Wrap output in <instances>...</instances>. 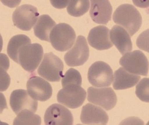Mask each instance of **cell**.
Here are the masks:
<instances>
[{
  "mask_svg": "<svg viewBox=\"0 0 149 125\" xmlns=\"http://www.w3.org/2000/svg\"><path fill=\"white\" fill-rule=\"evenodd\" d=\"M8 108L6 97L3 93H0V114L2 113L4 109Z\"/></svg>",
  "mask_w": 149,
  "mask_h": 125,
  "instance_id": "30",
  "label": "cell"
},
{
  "mask_svg": "<svg viewBox=\"0 0 149 125\" xmlns=\"http://www.w3.org/2000/svg\"><path fill=\"white\" fill-rule=\"evenodd\" d=\"M141 79L139 75L129 73L121 67L114 73L113 86L115 90H122L135 86Z\"/></svg>",
  "mask_w": 149,
  "mask_h": 125,
  "instance_id": "18",
  "label": "cell"
},
{
  "mask_svg": "<svg viewBox=\"0 0 149 125\" xmlns=\"http://www.w3.org/2000/svg\"><path fill=\"white\" fill-rule=\"evenodd\" d=\"M110 37L112 43L121 54L124 55L132 50L130 36L123 28L114 26L110 31Z\"/></svg>",
  "mask_w": 149,
  "mask_h": 125,
  "instance_id": "17",
  "label": "cell"
},
{
  "mask_svg": "<svg viewBox=\"0 0 149 125\" xmlns=\"http://www.w3.org/2000/svg\"><path fill=\"white\" fill-rule=\"evenodd\" d=\"M50 1L52 6L55 8L63 9L67 6L69 0H50Z\"/></svg>",
  "mask_w": 149,
  "mask_h": 125,
  "instance_id": "27",
  "label": "cell"
},
{
  "mask_svg": "<svg viewBox=\"0 0 149 125\" xmlns=\"http://www.w3.org/2000/svg\"><path fill=\"white\" fill-rule=\"evenodd\" d=\"M3 41L2 36L0 34V52L2 51V47H3Z\"/></svg>",
  "mask_w": 149,
  "mask_h": 125,
  "instance_id": "31",
  "label": "cell"
},
{
  "mask_svg": "<svg viewBox=\"0 0 149 125\" xmlns=\"http://www.w3.org/2000/svg\"><path fill=\"white\" fill-rule=\"evenodd\" d=\"M113 20L115 23L124 28L130 37L139 31L142 24L140 13L130 4L119 6L113 14Z\"/></svg>",
  "mask_w": 149,
  "mask_h": 125,
  "instance_id": "1",
  "label": "cell"
},
{
  "mask_svg": "<svg viewBox=\"0 0 149 125\" xmlns=\"http://www.w3.org/2000/svg\"><path fill=\"white\" fill-rule=\"evenodd\" d=\"M41 124V119L38 115L29 110H24L19 113L14 121V125H35Z\"/></svg>",
  "mask_w": 149,
  "mask_h": 125,
  "instance_id": "23",
  "label": "cell"
},
{
  "mask_svg": "<svg viewBox=\"0 0 149 125\" xmlns=\"http://www.w3.org/2000/svg\"><path fill=\"white\" fill-rule=\"evenodd\" d=\"M63 63L53 52L45 54L38 69L39 75L51 82H59L63 75Z\"/></svg>",
  "mask_w": 149,
  "mask_h": 125,
  "instance_id": "3",
  "label": "cell"
},
{
  "mask_svg": "<svg viewBox=\"0 0 149 125\" xmlns=\"http://www.w3.org/2000/svg\"><path fill=\"white\" fill-rule=\"evenodd\" d=\"M30 43H31L30 39L24 35H19L14 36L9 41L8 46L7 53L8 56L18 64V56L20 49L23 46Z\"/></svg>",
  "mask_w": 149,
  "mask_h": 125,
  "instance_id": "20",
  "label": "cell"
},
{
  "mask_svg": "<svg viewBox=\"0 0 149 125\" xmlns=\"http://www.w3.org/2000/svg\"><path fill=\"white\" fill-rule=\"evenodd\" d=\"M74 29L66 23H60L52 29L49 42L57 51L65 52L73 46L76 39Z\"/></svg>",
  "mask_w": 149,
  "mask_h": 125,
  "instance_id": "2",
  "label": "cell"
},
{
  "mask_svg": "<svg viewBox=\"0 0 149 125\" xmlns=\"http://www.w3.org/2000/svg\"><path fill=\"white\" fill-rule=\"evenodd\" d=\"M80 119L84 124L106 125L109 118L107 113L103 109L88 103L83 107Z\"/></svg>",
  "mask_w": 149,
  "mask_h": 125,
  "instance_id": "16",
  "label": "cell"
},
{
  "mask_svg": "<svg viewBox=\"0 0 149 125\" xmlns=\"http://www.w3.org/2000/svg\"><path fill=\"white\" fill-rule=\"evenodd\" d=\"M2 4L8 7L14 8L20 4L22 0H0Z\"/></svg>",
  "mask_w": 149,
  "mask_h": 125,
  "instance_id": "28",
  "label": "cell"
},
{
  "mask_svg": "<svg viewBox=\"0 0 149 125\" xmlns=\"http://www.w3.org/2000/svg\"><path fill=\"white\" fill-rule=\"evenodd\" d=\"M43 55V49L38 43L23 46L19 52V63L26 71L33 72L40 63Z\"/></svg>",
  "mask_w": 149,
  "mask_h": 125,
  "instance_id": "4",
  "label": "cell"
},
{
  "mask_svg": "<svg viewBox=\"0 0 149 125\" xmlns=\"http://www.w3.org/2000/svg\"><path fill=\"white\" fill-rule=\"evenodd\" d=\"M89 56V49L85 37L78 36L73 47L64 55V60L69 66H79L87 61Z\"/></svg>",
  "mask_w": 149,
  "mask_h": 125,
  "instance_id": "10",
  "label": "cell"
},
{
  "mask_svg": "<svg viewBox=\"0 0 149 125\" xmlns=\"http://www.w3.org/2000/svg\"><path fill=\"white\" fill-rule=\"evenodd\" d=\"M26 86L29 95L36 100L46 101L52 96L53 89L51 85L41 77H31L28 81Z\"/></svg>",
  "mask_w": 149,
  "mask_h": 125,
  "instance_id": "13",
  "label": "cell"
},
{
  "mask_svg": "<svg viewBox=\"0 0 149 125\" xmlns=\"http://www.w3.org/2000/svg\"><path fill=\"white\" fill-rule=\"evenodd\" d=\"M2 124H4V123H2V122L0 121V125H2Z\"/></svg>",
  "mask_w": 149,
  "mask_h": 125,
  "instance_id": "32",
  "label": "cell"
},
{
  "mask_svg": "<svg viewBox=\"0 0 149 125\" xmlns=\"http://www.w3.org/2000/svg\"><path fill=\"white\" fill-rule=\"evenodd\" d=\"M86 93L81 86L71 85L63 87L58 92L57 99L58 102L69 108H77L85 101Z\"/></svg>",
  "mask_w": 149,
  "mask_h": 125,
  "instance_id": "7",
  "label": "cell"
},
{
  "mask_svg": "<svg viewBox=\"0 0 149 125\" xmlns=\"http://www.w3.org/2000/svg\"><path fill=\"white\" fill-rule=\"evenodd\" d=\"M90 15L94 22L106 25L111 19L112 8L109 0H90Z\"/></svg>",
  "mask_w": 149,
  "mask_h": 125,
  "instance_id": "14",
  "label": "cell"
},
{
  "mask_svg": "<svg viewBox=\"0 0 149 125\" xmlns=\"http://www.w3.org/2000/svg\"><path fill=\"white\" fill-rule=\"evenodd\" d=\"M136 44L139 49L149 53V29L140 34L137 39Z\"/></svg>",
  "mask_w": 149,
  "mask_h": 125,
  "instance_id": "26",
  "label": "cell"
},
{
  "mask_svg": "<svg viewBox=\"0 0 149 125\" xmlns=\"http://www.w3.org/2000/svg\"><path fill=\"white\" fill-rule=\"evenodd\" d=\"M44 119L45 124L48 125H71L74 122L70 111L58 104H53L47 109Z\"/></svg>",
  "mask_w": 149,
  "mask_h": 125,
  "instance_id": "11",
  "label": "cell"
},
{
  "mask_svg": "<svg viewBox=\"0 0 149 125\" xmlns=\"http://www.w3.org/2000/svg\"><path fill=\"white\" fill-rule=\"evenodd\" d=\"M136 94L140 100L149 102V78H143L139 82L136 86Z\"/></svg>",
  "mask_w": 149,
  "mask_h": 125,
  "instance_id": "25",
  "label": "cell"
},
{
  "mask_svg": "<svg viewBox=\"0 0 149 125\" xmlns=\"http://www.w3.org/2000/svg\"><path fill=\"white\" fill-rule=\"evenodd\" d=\"M63 87L71 85H77L81 86L82 77L80 73L73 68H70L67 71L62 79Z\"/></svg>",
  "mask_w": 149,
  "mask_h": 125,
  "instance_id": "24",
  "label": "cell"
},
{
  "mask_svg": "<svg viewBox=\"0 0 149 125\" xmlns=\"http://www.w3.org/2000/svg\"><path fill=\"white\" fill-rule=\"evenodd\" d=\"M88 78L90 84L96 87L109 86L113 81V71L105 62L96 61L89 68Z\"/></svg>",
  "mask_w": 149,
  "mask_h": 125,
  "instance_id": "6",
  "label": "cell"
},
{
  "mask_svg": "<svg viewBox=\"0 0 149 125\" xmlns=\"http://www.w3.org/2000/svg\"><path fill=\"white\" fill-rule=\"evenodd\" d=\"M10 66L9 59L5 54L0 53V91L4 92L8 88L11 78L7 71Z\"/></svg>",
  "mask_w": 149,
  "mask_h": 125,
  "instance_id": "21",
  "label": "cell"
},
{
  "mask_svg": "<svg viewBox=\"0 0 149 125\" xmlns=\"http://www.w3.org/2000/svg\"><path fill=\"white\" fill-rule=\"evenodd\" d=\"M109 29L105 26H99L92 28L88 37L89 45L97 50L109 49L113 44L110 38Z\"/></svg>",
  "mask_w": 149,
  "mask_h": 125,
  "instance_id": "15",
  "label": "cell"
},
{
  "mask_svg": "<svg viewBox=\"0 0 149 125\" xmlns=\"http://www.w3.org/2000/svg\"><path fill=\"white\" fill-rule=\"evenodd\" d=\"M39 13L36 8L22 5L16 8L13 15L15 26L23 31H30L37 21Z\"/></svg>",
  "mask_w": 149,
  "mask_h": 125,
  "instance_id": "8",
  "label": "cell"
},
{
  "mask_svg": "<svg viewBox=\"0 0 149 125\" xmlns=\"http://www.w3.org/2000/svg\"><path fill=\"white\" fill-rule=\"evenodd\" d=\"M56 25V22L49 15H41L34 27L35 35L41 40L49 42L50 33Z\"/></svg>",
  "mask_w": 149,
  "mask_h": 125,
  "instance_id": "19",
  "label": "cell"
},
{
  "mask_svg": "<svg viewBox=\"0 0 149 125\" xmlns=\"http://www.w3.org/2000/svg\"><path fill=\"white\" fill-rule=\"evenodd\" d=\"M89 8V0H69L67 11L71 16L79 17L87 13Z\"/></svg>",
  "mask_w": 149,
  "mask_h": 125,
  "instance_id": "22",
  "label": "cell"
},
{
  "mask_svg": "<svg viewBox=\"0 0 149 125\" xmlns=\"http://www.w3.org/2000/svg\"><path fill=\"white\" fill-rule=\"evenodd\" d=\"M88 100L95 105L102 107L109 111L116 104L117 98L111 88H96L90 87L88 89Z\"/></svg>",
  "mask_w": 149,
  "mask_h": 125,
  "instance_id": "9",
  "label": "cell"
},
{
  "mask_svg": "<svg viewBox=\"0 0 149 125\" xmlns=\"http://www.w3.org/2000/svg\"><path fill=\"white\" fill-rule=\"evenodd\" d=\"M10 104L16 115L24 110H29L35 113L38 108L37 101L24 89H17L13 92L10 96Z\"/></svg>",
  "mask_w": 149,
  "mask_h": 125,
  "instance_id": "12",
  "label": "cell"
},
{
  "mask_svg": "<svg viewBox=\"0 0 149 125\" xmlns=\"http://www.w3.org/2000/svg\"><path fill=\"white\" fill-rule=\"evenodd\" d=\"M119 63L129 73L147 76L149 61L143 53L139 50H135L124 55L120 59Z\"/></svg>",
  "mask_w": 149,
  "mask_h": 125,
  "instance_id": "5",
  "label": "cell"
},
{
  "mask_svg": "<svg viewBox=\"0 0 149 125\" xmlns=\"http://www.w3.org/2000/svg\"><path fill=\"white\" fill-rule=\"evenodd\" d=\"M133 4L140 8L149 7V0H132Z\"/></svg>",
  "mask_w": 149,
  "mask_h": 125,
  "instance_id": "29",
  "label": "cell"
}]
</instances>
